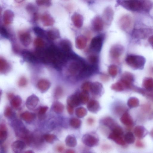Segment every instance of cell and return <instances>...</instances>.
Wrapping results in <instances>:
<instances>
[{"mask_svg":"<svg viewBox=\"0 0 153 153\" xmlns=\"http://www.w3.org/2000/svg\"><path fill=\"white\" fill-rule=\"evenodd\" d=\"M117 67L115 65H112L109 66L108 68V72L109 74L112 77L116 76L118 73Z\"/></svg>","mask_w":153,"mask_h":153,"instance_id":"cell-42","label":"cell"},{"mask_svg":"<svg viewBox=\"0 0 153 153\" xmlns=\"http://www.w3.org/2000/svg\"><path fill=\"white\" fill-rule=\"evenodd\" d=\"M10 69V65L3 58H0V71L1 73H5L7 72Z\"/></svg>","mask_w":153,"mask_h":153,"instance_id":"cell-29","label":"cell"},{"mask_svg":"<svg viewBox=\"0 0 153 153\" xmlns=\"http://www.w3.org/2000/svg\"><path fill=\"white\" fill-rule=\"evenodd\" d=\"M112 132L121 136L123 134V131L122 129L118 126H115L112 129Z\"/></svg>","mask_w":153,"mask_h":153,"instance_id":"cell-51","label":"cell"},{"mask_svg":"<svg viewBox=\"0 0 153 153\" xmlns=\"http://www.w3.org/2000/svg\"><path fill=\"white\" fill-rule=\"evenodd\" d=\"M134 80L132 74L129 72L124 73L122 76L120 81L122 83L125 88H129L131 86Z\"/></svg>","mask_w":153,"mask_h":153,"instance_id":"cell-8","label":"cell"},{"mask_svg":"<svg viewBox=\"0 0 153 153\" xmlns=\"http://www.w3.org/2000/svg\"><path fill=\"white\" fill-rule=\"evenodd\" d=\"M134 132L135 135L139 138H142L144 134V128L141 126H137L134 128Z\"/></svg>","mask_w":153,"mask_h":153,"instance_id":"cell-36","label":"cell"},{"mask_svg":"<svg viewBox=\"0 0 153 153\" xmlns=\"http://www.w3.org/2000/svg\"><path fill=\"white\" fill-rule=\"evenodd\" d=\"M92 28L95 31H101L103 28V21L100 17L97 16L92 20Z\"/></svg>","mask_w":153,"mask_h":153,"instance_id":"cell-12","label":"cell"},{"mask_svg":"<svg viewBox=\"0 0 153 153\" xmlns=\"http://www.w3.org/2000/svg\"><path fill=\"white\" fill-rule=\"evenodd\" d=\"M87 108L90 112L96 113L99 110L100 106L98 101L95 100H92L88 102Z\"/></svg>","mask_w":153,"mask_h":153,"instance_id":"cell-19","label":"cell"},{"mask_svg":"<svg viewBox=\"0 0 153 153\" xmlns=\"http://www.w3.org/2000/svg\"><path fill=\"white\" fill-rule=\"evenodd\" d=\"M51 84L48 80L42 79L39 81L37 84V87L41 92H45L50 87Z\"/></svg>","mask_w":153,"mask_h":153,"instance_id":"cell-16","label":"cell"},{"mask_svg":"<svg viewBox=\"0 0 153 153\" xmlns=\"http://www.w3.org/2000/svg\"><path fill=\"white\" fill-rule=\"evenodd\" d=\"M148 42L153 49V35L150 36L148 39Z\"/></svg>","mask_w":153,"mask_h":153,"instance_id":"cell-55","label":"cell"},{"mask_svg":"<svg viewBox=\"0 0 153 153\" xmlns=\"http://www.w3.org/2000/svg\"><path fill=\"white\" fill-rule=\"evenodd\" d=\"M98 60V56L94 53L89 55L87 57V60L89 64L94 67L97 65Z\"/></svg>","mask_w":153,"mask_h":153,"instance_id":"cell-32","label":"cell"},{"mask_svg":"<svg viewBox=\"0 0 153 153\" xmlns=\"http://www.w3.org/2000/svg\"><path fill=\"white\" fill-rule=\"evenodd\" d=\"M65 142L66 145L70 147H74L77 144L76 138L71 135H69L66 137Z\"/></svg>","mask_w":153,"mask_h":153,"instance_id":"cell-33","label":"cell"},{"mask_svg":"<svg viewBox=\"0 0 153 153\" xmlns=\"http://www.w3.org/2000/svg\"><path fill=\"white\" fill-rule=\"evenodd\" d=\"M33 30L35 33L38 36L43 37L46 35L45 31L39 27H35Z\"/></svg>","mask_w":153,"mask_h":153,"instance_id":"cell-44","label":"cell"},{"mask_svg":"<svg viewBox=\"0 0 153 153\" xmlns=\"http://www.w3.org/2000/svg\"><path fill=\"white\" fill-rule=\"evenodd\" d=\"M124 51L123 47L120 44H115L113 45L110 50V55L112 58L117 59L123 54Z\"/></svg>","mask_w":153,"mask_h":153,"instance_id":"cell-6","label":"cell"},{"mask_svg":"<svg viewBox=\"0 0 153 153\" xmlns=\"http://www.w3.org/2000/svg\"><path fill=\"white\" fill-rule=\"evenodd\" d=\"M35 114L28 111H25L20 115L21 118L27 122H30L32 121L35 119Z\"/></svg>","mask_w":153,"mask_h":153,"instance_id":"cell-25","label":"cell"},{"mask_svg":"<svg viewBox=\"0 0 153 153\" xmlns=\"http://www.w3.org/2000/svg\"><path fill=\"white\" fill-rule=\"evenodd\" d=\"M111 88L112 89L117 91H123L125 88L123 85L120 81L113 84Z\"/></svg>","mask_w":153,"mask_h":153,"instance_id":"cell-39","label":"cell"},{"mask_svg":"<svg viewBox=\"0 0 153 153\" xmlns=\"http://www.w3.org/2000/svg\"><path fill=\"white\" fill-rule=\"evenodd\" d=\"M81 120L76 118H73L70 121L71 126L73 128H79L81 124Z\"/></svg>","mask_w":153,"mask_h":153,"instance_id":"cell-40","label":"cell"},{"mask_svg":"<svg viewBox=\"0 0 153 153\" xmlns=\"http://www.w3.org/2000/svg\"><path fill=\"white\" fill-rule=\"evenodd\" d=\"M25 143L21 140H18L13 142L12 148L15 153H21L25 147Z\"/></svg>","mask_w":153,"mask_h":153,"instance_id":"cell-14","label":"cell"},{"mask_svg":"<svg viewBox=\"0 0 153 153\" xmlns=\"http://www.w3.org/2000/svg\"><path fill=\"white\" fill-rule=\"evenodd\" d=\"M86 64L79 59L72 58V60L68 66V71L70 74L73 76H78Z\"/></svg>","mask_w":153,"mask_h":153,"instance_id":"cell-3","label":"cell"},{"mask_svg":"<svg viewBox=\"0 0 153 153\" xmlns=\"http://www.w3.org/2000/svg\"><path fill=\"white\" fill-rule=\"evenodd\" d=\"M80 104H84L88 102L89 100L88 92L82 91L78 95Z\"/></svg>","mask_w":153,"mask_h":153,"instance_id":"cell-28","label":"cell"},{"mask_svg":"<svg viewBox=\"0 0 153 153\" xmlns=\"http://www.w3.org/2000/svg\"><path fill=\"white\" fill-rule=\"evenodd\" d=\"M58 150L59 152H62L63 150V148L61 146H60L58 148Z\"/></svg>","mask_w":153,"mask_h":153,"instance_id":"cell-59","label":"cell"},{"mask_svg":"<svg viewBox=\"0 0 153 153\" xmlns=\"http://www.w3.org/2000/svg\"><path fill=\"white\" fill-rule=\"evenodd\" d=\"M19 40L21 43L25 47L28 46L31 42V37L28 32H22L19 33Z\"/></svg>","mask_w":153,"mask_h":153,"instance_id":"cell-11","label":"cell"},{"mask_svg":"<svg viewBox=\"0 0 153 153\" xmlns=\"http://www.w3.org/2000/svg\"><path fill=\"white\" fill-rule=\"evenodd\" d=\"M67 105L73 107H77L80 104L78 95H72L69 96L67 100Z\"/></svg>","mask_w":153,"mask_h":153,"instance_id":"cell-22","label":"cell"},{"mask_svg":"<svg viewBox=\"0 0 153 153\" xmlns=\"http://www.w3.org/2000/svg\"><path fill=\"white\" fill-rule=\"evenodd\" d=\"M39 101L38 97L34 94L29 96L26 102V105L29 110L34 109L37 105Z\"/></svg>","mask_w":153,"mask_h":153,"instance_id":"cell-10","label":"cell"},{"mask_svg":"<svg viewBox=\"0 0 153 153\" xmlns=\"http://www.w3.org/2000/svg\"><path fill=\"white\" fill-rule=\"evenodd\" d=\"M59 48L65 52L70 53L72 49V45L70 42L67 39H63L59 43Z\"/></svg>","mask_w":153,"mask_h":153,"instance_id":"cell-17","label":"cell"},{"mask_svg":"<svg viewBox=\"0 0 153 153\" xmlns=\"http://www.w3.org/2000/svg\"><path fill=\"white\" fill-rule=\"evenodd\" d=\"M88 121V122H89V123H92L93 121L92 119H89Z\"/></svg>","mask_w":153,"mask_h":153,"instance_id":"cell-60","label":"cell"},{"mask_svg":"<svg viewBox=\"0 0 153 153\" xmlns=\"http://www.w3.org/2000/svg\"><path fill=\"white\" fill-rule=\"evenodd\" d=\"M126 63L134 69H143L146 62V59L142 56L130 54L128 55L126 58Z\"/></svg>","mask_w":153,"mask_h":153,"instance_id":"cell-2","label":"cell"},{"mask_svg":"<svg viewBox=\"0 0 153 153\" xmlns=\"http://www.w3.org/2000/svg\"><path fill=\"white\" fill-rule=\"evenodd\" d=\"M63 93L62 88L60 87H57L55 90L54 95L56 98H59L62 96Z\"/></svg>","mask_w":153,"mask_h":153,"instance_id":"cell-47","label":"cell"},{"mask_svg":"<svg viewBox=\"0 0 153 153\" xmlns=\"http://www.w3.org/2000/svg\"><path fill=\"white\" fill-rule=\"evenodd\" d=\"M139 100L134 97L130 98L127 102V105L131 108L137 107L139 105Z\"/></svg>","mask_w":153,"mask_h":153,"instance_id":"cell-35","label":"cell"},{"mask_svg":"<svg viewBox=\"0 0 153 153\" xmlns=\"http://www.w3.org/2000/svg\"><path fill=\"white\" fill-rule=\"evenodd\" d=\"M102 85L98 82H94L91 83L90 91L92 95L97 97L100 95L102 91Z\"/></svg>","mask_w":153,"mask_h":153,"instance_id":"cell-13","label":"cell"},{"mask_svg":"<svg viewBox=\"0 0 153 153\" xmlns=\"http://www.w3.org/2000/svg\"><path fill=\"white\" fill-rule=\"evenodd\" d=\"M119 4L126 9L132 11L148 12L152 9L153 3L147 0H128L119 1Z\"/></svg>","mask_w":153,"mask_h":153,"instance_id":"cell-1","label":"cell"},{"mask_svg":"<svg viewBox=\"0 0 153 153\" xmlns=\"http://www.w3.org/2000/svg\"><path fill=\"white\" fill-rule=\"evenodd\" d=\"M36 3L38 5L40 6H50L51 2L49 0H37Z\"/></svg>","mask_w":153,"mask_h":153,"instance_id":"cell-49","label":"cell"},{"mask_svg":"<svg viewBox=\"0 0 153 153\" xmlns=\"http://www.w3.org/2000/svg\"><path fill=\"white\" fill-rule=\"evenodd\" d=\"M91 83L89 82H84L81 85V88L83 91L88 92L90 91Z\"/></svg>","mask_w":153,"mask_h":153,"instance_id":"cell-45","label":"cell"},{"mask_svg":"<svg viewBox=\"0 0 153 153\" xmlns=\"http://www.w3.org/2000/svg\"><path fill=\"white\" fill-rule=\"evenodd\" d=\"M12 111L11 108L9 106H7L4 110V115L6 117L10 116L12 114Z\"/></svg>","mask_w":153,"mask_h":153,"instance_id":"cell-50","label":"cell"},{"mask_svg":"<svg viewBox=\"0 0 153 153\" xmlns=\"http://www.w3.org/2000/svg\"><path fill=\"white\" fill-rule=\"evenodd\" d=\"M87 111L84 107H80L77 108L75 110V114L79 118L83 117L87 114Z\"/></svg>","mask_w":153,"mask_h":153,"instance_id":"cell-38","label":"cell"},{"mask_svg":"<svg viewBox=\"0 0 153 153\" xmlns=\"http://www.w3.org/2000/svg\"><path fill=\"white\" fill-rule=\"evenodd\" d=\"M143 85L147 90L151 91L153 89V79L151 77H146L143 81Z\"/></svg>","mask_w":153,"mask_h":153,"instance_id":"cell-31","label":"cell"},{"mask_svg":"<svg viewBox=\"0 0 153 153\" xmlns=\"http://www.w3.org/2000/svg\"><path fill=\"white\" fill-rule=\"evenodd\" d=\"M87 39L82 36H78L75 39V45L76 47L79 49H84L87 44Z\"/></svg>","mask_w":153,"mask_h":153,"instance_id":"cell-20","label":"cell"},{"mask_svg":"<svg viewBox=\"0 0 153 153\" xmlns=\"http://www.w3.org/2000/svg\"><path fill=\"white\" fill-rule=\"evenodd\" d=\"M82 140L85 145L90 147L95 146L98 141V139L96 137L89 134L84 135Z\"/></svg>","mask_w":153,"mask_h":153,"instance_id":"cell-9","label":"cell"},{"mask_svg":"<svg viewBox=\"0 0 153 153\" xmlns=\"http://www.w3.org/2000/svg\"><path fill=\"white\" fill-rule=\"evenodd\" d=\"M43 24L45 26L52 25L54 23V20L51 16L48 14H43L41 18Z\"/></svg>","mask_w":153,"mask_h":153,"instance_id":"cell-21","label":"cell"},{"mask_svg":"<svg viewBox=\"0 0 153 153\" xmlns=\"http://www.w3.org/2000/svg\"><path fill=\"white\" fill-rule=\"evenodd\" d=\"M132 22V19L131 16L128 14H125L120 18L118 24L121 29L126 31L131 28Z\"/></svg>","mask_w":153,"mask_h":153,"instance_id":"cell-5","label":"cell"},{"mask_svg":"<svg viewBox=\"0 0 153 153\" xmlns=\"http://www.w3.org/2000/svg\"><path fill=\"white\" fill-rule=\"evenodd\" d=\"M136 145L138 147H142L143 146V144L141 142L138 141L137 142Z\"/></svg>","mask_w":153,"mask_h":153,"instance_id":"cell-57","label":"cell"},{"mask_svg":"<svg viewBox=\"0 0 153 153\" xmlns=\"http://www.w3.org/2000/svg\"><path fill=\"white\" fill-rule=\"evenodd\" d=\"M48 109V107L47 106H43L41 107L39 109L38 114L39 116L44 115Z\"/></svg>","mask_w":153,"mask_h":153,"instance_id":"cell-52","label":"cell"},{"mask_svg":"<svg viewBox=\"0 0 153 153\" xmlns=\"http://www.w3.org/2000/svg\"><path fill=\"white\" fill-rule=\"evenodd\" d=\"M72 21L75 27L77 28L81 27L83 23V16L80 14L75 13L71 16Z\"/></svg>","mask_w":153,"mask_h":153,"instance_id":"cell-15","label":"cell"},{"mask_svg":"<svg viewBox=\"0 0 153 153\" xmlns=\"http://www.w3.org/2000/svg\"><path fill=\"white\" fill-rule=\"evenodd\" d=\"M152 70H153V68H152Z\"/></svg>","mask_w":153,"mask_h":153,"instance_id":"cell-63","label":"cell"},{"mask_svg":"<svg viewBox=\"0 0 153 153\" xmlns=\"http://www.w3.org/2000/svg\"><path fill=\"white\" fill-rule=\"evenodd\" d=\"M34 45L37 48H41L44 46L45 42L41 38L38 37L35 40Z\"/></svg>","mask_w":153,"mask_h":153,"instance_id":"cell-43","label":"cell"},{"mask_svg":"<svg viewBox=\"0 0 153 153\" xmlns=\"http://www.w3.org/2000/svg\"><path fill=\"white\" fill-rule=\"evenodd\" d=\"M102 36L99 35L94 37L91 40L90 45V49L92 52L98 53L101 50L102 45Z\"/></svg>","mask_w":153,"mask_h":153,"instance_id":"cell-4","label":"cell"},{"mask_svg":"<svg viewBox=\"0 0 153 153\" xmlns=\"http://www.w3.org/2000/svg\"><path fill=\"white\" fill-rule=\"evenodd\" d=\"M46 35L48 38L51 40H54L59 37V33L56 29H52L48 30L46 32Z\"/></svg>","mask_w":153,"mask_h":153,"instance_id":"cell-26","label":"cell"},{"mask_svg":"<svg viewBox=\"0 0 153 153\" xmlns=\"http://www.w3.org/2000/svg\"><path fill=\"white\" fill-rule=\"evenodd\" d=\"M120 120L123 124L126 126H130L133 124L132 118L127 112H125L123 114Z\"/></svg>","mask_w":153,"mask_h":153,"instance_id":"cell-23","label":"cell"},{"mask_svg":"<svg viewBox=\"0 0 153 153\" xmlns=\"http://www.w3.org/2000/svg\"><path fill=\"white\" fill-rule=\"evenodd\" d=\"M151 134L152 136L153 137V130L151 132Z\"/></svg>","mask_w":153,"mask_h":153,"instance_id":"cell-62","label":"cell"},{"mask_svg":"<svg viewBox=\"0 0 153 153\" xmlns=\"http://www.w3.org/2000/svg\"><path fill=\"white\" fill-rule=\"evenodd\" d=\"M108 138L119 145H124L125 144V140L121 135L116 134L112 132L109 135Z\"/></svg>","mask_w":153,"mask_h":153,"instance_id":"cell-24","label":"cell"},{"mask_svg":"<svg viewBox=\"0 0 153 153\" xmlns=\"http://www.w3.org/2000/svg\"><path fill=\"white\" fill-rule=\"evenodd\" d=\"M125 141L128 143H133L134 141L135 138L133 133L131 132H128L125 135Z\"/></svg>","mask_w":153,"mask_h":153,"instance_id":"cell-41","label":"cell"},{"mask_svg":"<svg viewBox=\"0 0 153 153\" xmlns=\"http://www.w3.org/2000/svg\"><path fill=\"white\" fill-rule=\"evenodd\" d=\"M14 95L11 93H9L7 95V97L9 99L11 100L14 97Z\"/></svg>","mask_w":153,"mask_h":153,"instance_id":"cell-56","label":"cell"},{"mask_svg":"<svg viewBox=\"0 0 153 153\" xmlns=\"http://www.w3.org/2000/svg\"><path fill=\"white\" fill-rule=\"evenodd\" d=\"M66 153H75V152L73 150L68 149L66 151Z\"/></svg>","mask_w":153,"mask_h":153,"instance_id":"cell-58","label":"cell"},{"mask_svg":"<svg viewBox=\"0 0 153 153\" xmlns=\"http://www.w3.org/2000/svg\"><path fill=\"white\" fill-rule=\"evenodd\" d=\"M22 103V100L19 96H15L11 100L10 105L13 108L16 109L19 108Z\"/></svg>","mask_w":153,"mask_h":153,"instance_id":"cell-30","label":"cell"},{"mask_svg":"<svg viewBox=\"0 0 153 153\" xmlns=\"http://www.w3.org/2000/svg\"><path fill=\"white\" fill-rule=\"evenodd\" d=\"M0 33L5 38H8V35L7 32L6 30L4 27H1Z\"/></svg>","mask_w":153,"mask_h":153,"instance_id":"cell-53","label":"cell"},{"mask_svg":"<svg viewBox=\"0 0 153 153\" xmlns=\"http://www.w3.org/2000/svg\"><path fill=\"white\" fill-rule=\"evenodd\" d=\"M44 138L49 143H52L55 140L56 136L53 134H46L44 136Z\"/></svg>","mask_w":153,"mask_h":153,"instance_id":"cell-46","label":"cell"},{"mask_svg":"<svg viewBox=\"0 0 153 153\" xmlns=\"http://www.w3.org/2000/svg\"><path fill=\"white\" fill-rule=\"evenodd\" d=\"M14 17L13 13L11 10H6L3 14V22L6 25L9 24L12 22Z\"/></svg>","mask_w":153,"mask_h":153,"instance_id":"cell-18","label":"cell"},{"mask_svg":"<svg viewBox=\"0 0 153 153\" xmlns=\"http://www.w3.org/2000/svg\"><path fill=\"white\" fill-rule=\"evenodd\" d=\"M67 108L68 113L70 114H73L74 111V107L67 105Z\"/></svg>","mask_w":153,"mask_h":153,"instance_id":"cell-54","label":"cell"},{"mask_svg":"<svg viewBox=\"0 0 153 153\" xmlns=\"http://www.w3.org/2000/svg\"><path fill=\"white\" fill-rule=\"evenodd\" d=\"M64 108L63 104L59 102H55L53 106L54 111L58 114L62 113L64 110Z\"/></svg>","mask_w":153,"mask_h":153,"instance_id":"cell-37","label":"cell"},{"mask_svg":"<svg viewBox=\"0 0 153 153\" xmlns=\"http://www.w3.org/2000/svg\"><path fill=\"white\" fill-rule=\"evenodd\" d=\"M152 32L151 30L149 28H139L134 30L132 35L135 38L144 39L147 37Z\"/></svg>","mask_w":153,"mask_h":153,"instance_id":"cell-7","label":"cell"},{"mask_svg":"<svg viewBox=\"0 0 153 153\" xmlns=\"http://www.w3.org/2000/svg\"><path fill=\"white\" fill-rule=\"evenodd\" d=\"M113 16V11L110 7H107L103 13V17L105 21L108 22L111 21Z\"/></svg>","mask_w":153,"mask_h":153,"instance_id":"cell-27","label":"cell"},{"mask_svg":"<svg viewBox=\"0 0 153 153\" xmlns=\"http://www.w3.org/2000/svg\"><path fill=\"white\" fill-rule=\"evenodd\" d=\"M27 83V80L24 76H22L19 79L18 84L21 87H23L26 85Z\"/></svg>","mask_w":153,"mask_h":153,"instance_id":"cell-48","label":"cell"},{"mask_svg":"<svg viewBox=\"0 0 153 153\" xmlns=\"http://www.w3.org/2000/svg\"><path fill=\"white\" fill-rule=\"evenodd\" d=\"M7 136V129L5 126L3 124H1L0 126V140L1 142L4 141Z\"/></svg>","mask_w":153,"mask_h":153,"instance_id":"cell-34","label":"cell"},{"mask_svg":"<svg viewBox=\"0 0 153 153\" xmlns=\"http://www.w3.org/2000/svg\"><path fill=\"white\" fill-rule=\"evenodd\" d=\"M25 153H34V152L31 151H27V152H26Z\"/></svg>","mask_w":153,"mask_h":153,"instance_id":"cell-61","label":"cell"}]
</instances>
